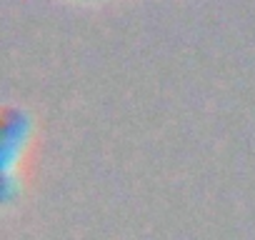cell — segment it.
Instances as JSON below:
<instances>
[{
    "label": "cell",
    "instance_id": "6da1fadb",
    "mask_svg": "<svg viewBox=\"0 0 255 240\" xmlns=\"http://www.w3.org/2000/svg\"><path fill=\"white\" fill-rule=\"evenodd\" d=\"M30 138V118L23 108H5L3 110V173L5 178L13 173V160H18Z\"/></svg>",
    "mask_w": 255,
    "mask_h": 240
}]
</instances>
